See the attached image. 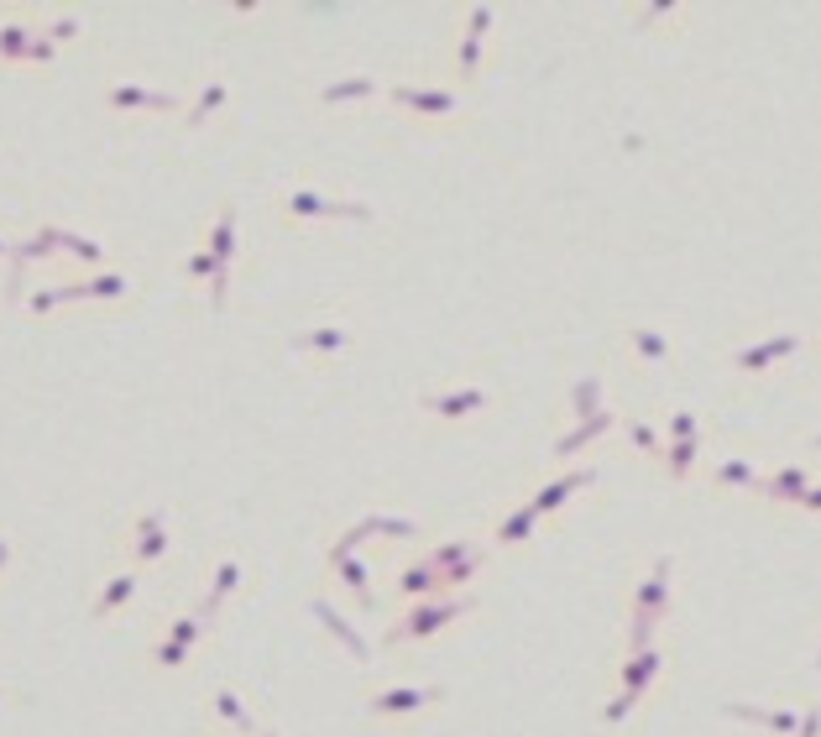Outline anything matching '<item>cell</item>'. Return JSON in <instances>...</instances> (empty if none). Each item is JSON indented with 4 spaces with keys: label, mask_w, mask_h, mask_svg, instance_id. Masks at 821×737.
<instances>
[{
    "label": "cell",
    "mask_w": 821,
    "mask_h": 737,
    "mask_svg": "<svg viewBox=\"0 0 821 737\" xmlns=\"http://www.w3.org/2000/svg\"><path fill=\"white\" fill-rule=\"evenodd\" d=\"M11 560V539H0V565H6Z\"/></svg>",
    "instance_id": "cell-14"
},
{
    "label": "cell",
    "mask_w": 821,
    "mask_h": 737,
    "mask_svg": "<svg viewBox=\"0 0 821 737\" xmlns=\"http://www.w3.org/2000/svg\"><path fill=\"white\" fill-rule=\"evenodd\" d=\"M136 591V575H116V581H110L100 596H95V617H110V612H116L121 602H126V596Z\"/></svg>",
    "instance_id": "cell-7"
},
{
    "label": "cell",
    "mask_w": 821,
    "mask_h": 737,
    "mask_svg": "<svg viewBox=\"0 0 821 737\" xmlns=\"http://www.w3.org/2000/svg\"><path fill=\"white\" fill-rule=\"evenodd\" d=\"M121 293H126V278L105 272V278H95V283H68V288H42V293H32V309L48 314L53 304H68V298H121Z\"/></svg>",
    "instance_id": "cell-1"
},
{
    "label": "cell",
    "mask_w": 821,
    "mask_h": 737,
    "mask_svg": "<svg viewBox=\"0 0 821 737\" xmlns=\"http://www.w3.org/2000/svg\"><path fill=\"white\" fill-rule=\"evenodd\" d=\"M110 105H152V110H163V105H173V100H168V95H152V89L121 84V89H110Z\"/></svg>",
    "instance_id": "cell-8"
},
{
    "label": "cell",
    "mask_w": 821,
    "mask_h": 737,
    "mask_svg": "<svg viewBox=\"0 0 821 737\" xmlns=\"http://www.w3.org/2000/svg\"><path fill=\"white\" fill-rule=\"evenodd\" d=\"M79 27H84V21H79V16H58V21H53V27H48V37H74Z\"/></svg>",
    "instance_id": "cell-13"
},
{
    "label": "cell",
    "mask_w": 821,
    "mask_h": 737,
    "mask_svg": "<svg viewBox=\"0 0 821 737\" xmlns=\"http://www.w3.org/2000/svg\"><path fill=\"white\" fill-rule=\"evenodd\" d=\"M220 100H225V84H210V89H204V95H199V105L189 110V126H199L204 115H210V110L220 105Z\"/></svg>",
    "instance_id": "cell-9"
},
{
    "label": "cell",
    "mask_w": 821,
    "mask_h": 737,
    "mask_svg": "<svg viewBox=\"0 0 821 737\" xmlns=\"http://www.w3.org/2000/svg\"><path fill=\"white\" fill-rule=\"evenodd\" d=\"M231 241H236V210L225 204L220 225H215V241H210V257H215V309H225V262H231Z\"/></svg>",
    "instance_id": "cell-4"
},
{
    "label": "cell",
    "mask_w": 821,
    "mask_h": 737,
    "mask_svg": "<svg viewBox=\"0 0 821 737\" xmlns=\"http://www.w3.org/2000/svg\"><path fill=\"white\" fill-rule=\"evenodd\" d=\"M136 560H157L168 549V539H163V513H147V518H136Z\"/></svg>",
    "instance_id": "cell-5"
},
{
    "label": "cell",
    "mask_w": 821,
    "mask_h": 737,
    "mask_svg": "<svg viewBox=\"0 0 821 737\" xmlns=\"http://www.w3.org/2000/svg\"><path fill=\"white\" fill-rule=\"evenodd\" d=\"M0 58H37V63H48L53 58V37L48 32H32L27 21H6L0 27Z\"/></svg>",
    "instance_id": "cell-2"
},
{
    "label": "cell",
    "mask_w": 821,
    "mask_h": 737,
    "mask_svg": "<svg viewBox=\"0 0 821 737\" xmlns=\"http://www.w3.org/2000/svg\"><path fill=\"white\" fill-rule=\"evenodd\" d=\"M53 246H58V225H37V236H32V241H16V246H11L6 298H21V267H27V262H37V257H48Z\"/></svg>",
    "instance_id": "cell-3"
},
{
    "label": "cell",
    "mask_w": 821,
    "mask_h": 737,
    "mask_svg": "<svg viewBox=\"0 0 821 737\" xmlns=\"http://www.w3.org/2000/svg\"><path fill=\"white\" fill-rule=\"evenodd\" d=\"M293 345H314V351H335V345H346V335H340V330H319V335H299Z\"/></svg>",
    "instance_id": "cell-11"
},
{
    "label": "cell",
    "mask_w": 821,
    "mask_h": 737,
    "mask_svg": "<svg viewBox=\"0 0 821 737\" xmlns=\"http://www.w3.org/2000/svg\"><path fill=\"white\" fill-rule=\"evenodd\" d=\"M231 581H236V565L225 560V565H220V575H215V591H210V602H204V612H215V607H220V596L231 591Z\"/></svg>",
    "instance_id": "cell-10"
},
{
    "label": "cell",
    "mask_w": 821,
    "mask_h": 737,
    "mask_svg": "<svg viewBox=\"0 0 821 737\" xmlns=\"http://www.w3.org/2000/svg\"><path fill=\"white\" fill-rule=\"evenodd\" d=\"M215 706H220V711H225V717H231L236 727H246V711L236 706V696H231V690H220V696H215Z\"/></svg>",
    "instance_id": "cell-12"
},
{
    "label": "cell",
    "mask_w": 821,
    "mask_h": 737,
    "mask_svg": "<svg viewBox=\"0 0 821 737\" xmlns=\"http://www.w3.org/2000/svg\"><path fill=\"white\" fill-rule=\"evenodd\" d=\"M288 210L293 215H367L361 204H330V199H314V194H293Z\"/></svg>",
    "instance_id": "cell-6"
}]
</instances>
